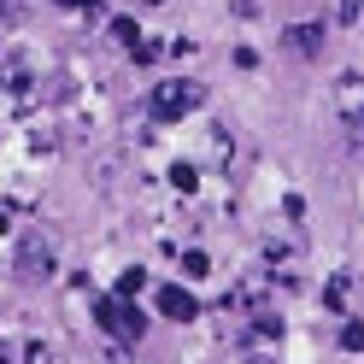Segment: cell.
<instances>
[{
  "label": "cell",
  "instance_id": "1",
  "mask_svg": "<svg viewBox=\"0 0 364 364\" xmlns=\"http://www.w3.org/2000/svg\"><path fill=\"white\" fill-rule=\"evenodd\" d=\"M206 106V82H194V77H171V82H159L153 95H147V118L159 124H176V118H188V112Z\"/></svg>",
  "mask_w": 364,
  "mask_h": 364
},
{
  "label": "cell",
  "instance_id": "2",
  "mask_svg": "<svg viewBox=\"0 0 364 364\" xmlns=\"http://www.w3.org/2000/svg\"><path fill=\"white\" fill-rule=\"evenodd\" d=\"M335 118H341L347 147H364V77L358 71H341L335 77Z\"/></svg>",
  "mask_w": 364,
  "mask_h": 364
},
{
  "label": "cell",
  "instance_id": "3",
  "mask_svg": "<svg viewBox=\"0 0 364 364\" xmlns=\"http://www.w3.org/2000/svg\"><path fill=\"white\" fill-rule=\"evenodd\" d=\"M95 317H100V329L118 341V347H135V341H141V311H135V300H124V294H100Z\"/></svg>",
  "mask_w": 364,
  "mask_h": 364
},
{
  "label": "cell",
  "instance_id": "4",
  "mask_svg": "<svg viewBox=\"0 0 364 364\" xmlns=\"http://www.w3.org/2000/svg\"><path fill=\"white\" fill-rule=\"evenodd\" d=\"M18 270H24L30 282L53 277V241L48 235H18Z\"/></svg>",
  "mask_w": 364,
  "mask_h": 364
},
{
  "label": "cell",
  "instance_id": "5",
  "mask_svg": "<svg viewBox=\"0 0 364 364\" xmlns=\"http://www.w3.org/2000/svg\"><path fill=\"white\" fill-rule=\"evenodd\" d=\"M159 311H165L171 323H194V317H200V300H194L188 288H159Z\"/></svg>",
  "mask_w": 364,
  "mask_h": 364
},
{
  "label": "cell",
  "instance_id": "6",
  "mask_svg": "<svg viewBox=\"0 0 364 364\" xmlns=\"http://www.w3.org/2000/svg\"><path fill=\"white\" fill-rule=\"evenodd\" d=\"M282 41H288L294 53H317V41H323V24H288Z\"/></svg>",
  "mask_w": 364,
  "mask_h": 364
},
{
  "label": "cell",
  "instance_id": "7",
  "mask_svg": "<svg viewBox=\"0 0 364 364\" xmlns=\"http://www.w3.org/2000/svg\"><path fill=\"white\" fill-rule=\"evenodd\" d=\"M141 288H147V270H124V277H118V288H112V294H124V300H135Z\"/></svg>",
  "mask_w": 364,
  "mask_h": 364
},
{
  "label": "cell",
  "instance_id": "8",
  "mask_svg": "<svg viewBox=\"0 0 364 364\" xmlns=\"http://www.w3.org/2000/svg\"><path fill=\"white\" fill-rule=\"evenodd\" d=\"M112 36H118V41H129V53L141 48V36H135V24H129V18H118V24H112Z\"/></svg>",
  "mask_w": 364,
  "mask_h": 364
},
{
  "label": "cell",
  "instance_id": "9",
  "mask_svg": "<svg viewBox=\"0 0 364 364\" xmlns=\"http://www.w3.org/2000/svg\"><path fill=\"white\" fill-rule=\"evenodd\" d=\"M171 182H176V188H182V194H188V188H194V182H200V171H194V165H176V171H171Z\"/></svg>",
  "mask_w": 364,
  "mask_h": 364
},
{
  "label": "cell",
  "instance_id": "10",
  "mask_svg": "<svg viewBox=\"0 0 364 364\" xmlns=\"http://www.w3.org/2000/svg\"><path fill=\"white\" fill-rule=\"evenodd\" d=\"M341 24H364V0H341Z\"/></svg>",
  "mask_w": 364,
  "mask_h": 364
},
{
  "label": "cell",
  "instance_id": "11",
  "mask_svg": "<svg viewBox=\"0 0 364 364\" xmlns=\"http://www.w3.org/2000/svg\"><path fill=\"white\" fill-rule=\"evenodd\" d=\"M341 347H347V353H364V329H358V323H347V335H341Z\"/></svg>",
  "mask_w": 364,
  "mask_h": 364
},
{
  "label": "cell",
  "instance_id": "12",
  "mask_svg": "<svg viewBox=\"0 0 364 364\" xmlns=\"http://www.w3.org/2000/svg\"><path fill=\"white\" fill-rule=\"evenodd\" d=\"M141 6H165V0H141Z\"/></svg>",
  "mask_w": 364,
  "mask_h": 364
},
{
  "label": "cell",
  "instance_id": "13",
  "mask_svg": "<svg viewBox=\"0 0 364 364\" xmlns=\"http://www.w3.org/2000/svg\"><path fill=\"white\" fill-rule=\"evenodd\" d=\"M247 364H270V358H247Z\"/></svg>",
  "mask_w": 364,
  "mask_h": 364
}]
</instances>
